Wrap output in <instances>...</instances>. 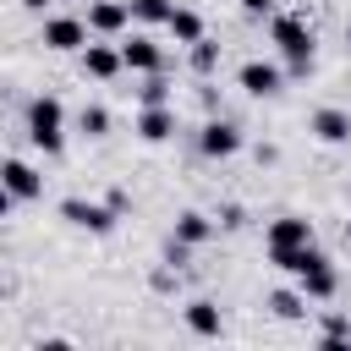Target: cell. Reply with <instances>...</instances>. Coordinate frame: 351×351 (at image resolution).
I'll return each instance as SVG.
<instances>
[{
	"label": "cell",
	"mask_w": 351,
	"mask_h": 351,
	"mask_svg": "<svg viewBox=\"0 0 351 351\" xmlns=\"http://www.w3.org/2000/svg\"><path fill=\"white\" fill-rule=\"evenodd\" d=\"M66 115H60V99L55 93H38L33 104H27V137H33V148H44V154H60L66 148Z\"/></svg>",
	"instance_id": "1"
},
{
	"label": "cell",
	"mask_w": 351,
	"mask_h": 351,
	"mask_svg": "<svg viewBox=\"0 0 351 351\" xmlns=\"http://www.w3.org/2000/svg\"><path fill=\"white\" fill-rule=\"evenodd\" d=\"M274 44H280V55H285V66L296 71V77H307L313 71V27L302 22V16H274Z\"/></svg>",
	"instance_id": "2"
},
{
	"label": "cell",
	"mask_w": 351,
	"mask_h": 351,
	"mask_svg": "<svg viewBox=\"0 0 351 351\" xmlns=\"http://www.w3.org/2000/svg\"><path fill=\"white\" fill-rule=\"evenodd\" d=\"M60 219L77 225V230H93V236H110L115 230V208L110 203H88V197H66L60 203Z\"/></svg>",
	"instance_id": "3"
},
{
	"label": "cell",
	"mask_w": 351,
	"mask_h": 351,
	"mask_svg": "<svg viewBox=\"0 0 351 351\" xmlns=\"http://www.w3.org/2000/svg\"><path fill=\"white\" fill-rule=\"evenodd\" d=\"M88 22L82 16H49L44 22V49H60V55H71V49H88Z\"/></svg>",
	"instance_id": "4"
},
{
	"label": "cell",
	"mask_w": 351,
	"mask_h": 351,
	"mask_svg": "<svg viewBox=\"0 0 351 351\" xmlns=\"http://www.w3.org/2000/svg\"><path fill=\"white\" fill-rule=\"evenodd\" d=\"M252 99H269V93H280V82H285V71L274 66V60H247L241 66V77H236Z\"/></svg>",
	"instance_id": "5"
},
{
	"label": "cell",
	"mask_w": 351,
	"mask_h": 351,
	"mask_svg": "<svg viewBox=\"0 0 351 351\" xmlns=\"http://www.w3.org/2000/svg\"><path fill=\"white\" fill-rule=\"evenodd\" d=\"M197 148H203L208 159H230V154L241 148V132H236L230 121H208V126L197 132Z\"/></svg>",
	"instance_id": "6"
},
{
	"label": "cell",
	"mask_w": 351,
	"mask_h": 351,
	"mask_svg": "<svg viewBox=\"0 0 351 351\" xmlns=\"http://www.w3.org/2000/svg\"><path fill=\"white\" fill-rule=\"evenodd\" d=\"M307 241H313V219H302V214H280L263 236V247H307Z\"/></svg>",
	"instance_id": "7"
},
{
	"label": "cell",
	"mask_w": 351,
	"mask_h": 351,
	"mask_svg": "<svg viewBox=\"0 0 351 351\" xmlns=\"http://www.w3.org/2000/svg\"><path fill=\"white\" fill-rule=\"evenodd\" d=\"M82 71L99 77V82H110L115 71H126V55L110 49V44H93V38H88V49H82Z\"/></svg>",
	"instance_id": "8"
},
{
	"label": "cell",
	"mask_w": 351,
	"mask_h": 351,
	"mask_svg": "<svg viewBox=\"0 0 351 351\" xmlns=\"http://www.w3.org/2000/svg\"><path fill=\"white\" fill-rule=\"evenodd\" d=\"M126 16H132V5H126V0H93V5H88V27H93V33H104V38H110V33H121V27H126Z\"/></svg>",
	"instance_id": "9"
},
{
	"label": "cell",
	"mask_w": 351,
	"mask_h": 351,
	"mask_svg": "<svg viewBox=\"0 0 351 351\" xmlns=\"http://www.w3.org/2000/svg\"><path fill=\"white\" fill-rule=\"evenodd\" d=\"M38 192H44L38 170H33V165H22V159H5V197L27 203V197H38Z\"/></svg>",
	"instance_id": "10"
},
{
	"label": "cell",
	"mask_w": 351,
	"mask_h": 351,
	"mask_svg": "<svg viewBox=\"0 0 351 351\" xmlns=\"http://www.w3.org/2000/svg\"><path fill=\"white\" fill-rule=\"evenodd\" d=\"M307 126H313V137H318V143H346V137H351V115H346V110H335V104L313 110V121H307Z\"/></svg>",
	"instance_id": "11"
},
{
	"label": "cell",
	"mask_w": 351,
	"mask_h": 351,
	"mask_svg": "<svg viewBox=\"0 0 351 351\" xmlns=\"http://www.w3.org/2000/svg\"><path fill=\"white\" fill-rule=\"evenodd\" d=\"M121 55H126V71H165V49L154 44V38H132V44H121Z\"/></svg>",
	"instance_id": "12"
},
{
	"label": "cell",
	"mask_w": 351,
	"mask_h": 351,
	"mask_svg": "<svg viewBox=\"0 0 351 351\" xmlns=\"http://www.w3.org/2000/svg\"><path fill=\"white\" fill-rule=\"evenodd\" d=\"M170 132H176L170 104H143V115H137V137H143V143H165Z\"/></svg>",
	"instance_id": "13"
},
{
	"label": "cell",
	"mask_w": 351,
	"mask_h": 351,
	"mask_svg": "<svg viewBox=\"0 0 351 351\" xmlns=\"http://www.w3.org/2000/svg\"><path fill=\"white\" fill-rule=\"evenodd\" d=\"M296 280H302V291H307V302H329V296L340 291V274L329 269V258H324V263H313V269H302Z\"/></svg>",
	"instance_id": "14"
},
{
	"label": "cell",
	"mask_w": 351,
	"mask_h": 351,
	"mask_svg": "<svg viewBox=\"0 0 351 351\" xmlns=\"http://www.w3.org/2000/svg\"><path fill=\"white\" fill-rule=\"evenodd\" d=\"M208 236H214V219H208V214H197V208L176 214V241H186V247H203Z\"/></svg>",
	"instance_id": "15"
},
{
	"label": "cell",
	"mask_w": 351,
	"mask_h": 351,
	"mask_svg": "<svg viewBox=\"0 0 351 351\" xmlns=\"http://www.w3.org/2000/svg\"><path fill=\"white\" fill-rule=\"evenodd\" d=\"M186 329H192V335H203V340H214V335L225 329V318H219V307H214V302H186Z\"/></svg>",
	"instance_id": "16"
},
{
	"label": "cell",
	"mask_w": 351,
	"mask_h": 351,
	"mask_svg": "<svg viewBox=\"0 0 351 351\" xmlns=\"http://www.w3.org/2000/svg\"><path fill=\"white\" fill-rule=\"evenodd\" d=\"M165 27L176 33V44H197V38H203V16H197V11H186V5H176Z\"/></svg>",
	"instance_id": "17"
},
{
	"label": "cell",
	"mask_w": 351,
	"mask_h": 351,
	"mask_svg": "<svg viewBox=\"0 0 351 351\" xmlns=\"http://www.w3.org/2000/svg\"><path fill=\"white\" fill-rule=\"evenodd\" d=\"M269 307H274V318H302L307 313V291H274Z\"/></svg>",
	"instance_id": "18"
},
{
	"label": "cell",
	"mask_w": 351,
	"mask_h": 351,
	"mask_svg": "<svg viewBox=\"0 0 351 351\" xmlns=\"http://www.w3.org/2000/svg\"><path fill=\"white\" fill-rule=\"evenodd\" d=\"M132 5V22H170V0H126Z\"/></svg>",
	"instance_id": "19"
},
{
	"label": "cell",
	"mask_w": 351,
	"mask_h": 351,
	"mask_svg": "<svg viewBox=\"0 0 351 351\" xmlns=\"http://www.w3.org/2000/svg\"><path fill=\"white\" fill-rule=\"evenodd\" d=\"M214 66H219V44H214V38H197V44H192V71L208 77Z\"/></svg>",
	"instance_id": "20"
},
{
	"label": "cell",
	"mask_w": 351,
	"mask_h": 351,
	"mask_svg": "<svg viewBox=\"0 0 351 351\" xmlns=\"http://www.w3.org/2000/svg\"><path fill=\"white\" fill-rule=\"evenodd\" d=\"M77 126H82L88 137H104V132H110V110H104V104H82V115H77Z\"/></svg>",
	"instance_id": "21"
},
{
	"label": "cell",
	"mask_w": 351,
	"mask_h": 351,
	"mask_svg": "<svg viewBox=\"0 0 351 351\" xmlns=\"http://www.w3.org/2000/svg\"><path fill=\"white\" fill-rule=\"evenodd\" d=\"M137 99H143V104H165V99H170L165 71H148V77H143V88H137Z\"/></svg>",
	"instance_id": "22"
},
{
	"label": "cell",
	"mask_w": 351,
	"mask_h": 351,
	"mask_svg": "<svg viewBox=\"0 0 351 351\" xmlns=\"http://www.w3.org/2000/svg\"><path fill=\"white\" fill-rule=\"evenodd\" d=\"M241 219H247V214H241V208H236V203H225V208H219V225H225V230H236V225H241Z\"/></svg>",
	"instance_id": "23"
},
{
	"label": "cell",
	"mask_w": 351,
	"mask_h": 351,
	"mask_svg": "<svg viewBox=\"0 0 351 351\" xmlns=\"http://www.w3.org/2000/svg\"><path fill=\"white\" fill-rule=\"evenodd\" d=\"M241 11H247V16H269V11H274V0H241Z\"/></svg>",
	"instance_id": "24"
},
{
	"label": "cell",
	"mask_w": 351,
	"mask_h": 351,
	"mask_svg": "<svg viewBox=\"0 0 351 351\" xmlns=\"http://www.w3.org/2000/svg\"><path fill=\"white\" fill-rule=\"evenodd\" d=\"M22 5H27V11H44V5H49V0H22Z\"/></svg>",
	"instance_id": "25"
},
{
	"label": "cell",
	"mask_w": 351,
	"mask_h": 351,
	"mask_svg": "<svg viewBox=\"0 0 351 351\" xmlns=\"http://www.w3.org/2000/svg\"><path fill=\"white\" fill-rule=\"evenodd\" d=\"M346 44H351V27H346Z\"/></svg>",
	"instance_id": "26"
},
{
	"label": "cell",
	"mask_w": 351,
	"mask_h": 351,
	"mask_svg": "<svg viewBox=\"0 0 351 351\" xmlns=\"http://www.w3.org/2000/svg\"><path fill=\"white\" fill-rule=\"evenodd\" d=\"M346 241H351V225H346Z\"/></svg>",
	"instance_id": "27"
}]
</instances>
